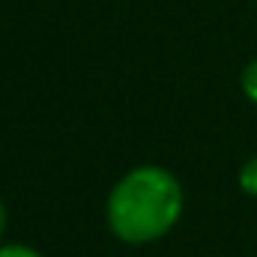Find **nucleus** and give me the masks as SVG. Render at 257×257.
Masks as SVG:
<instances>
[{
	"label": "nucleus",
	"instance_id": "4",
	"mask_svg": "<svg viewBox=\"0 0 257 257\" xmlns=\"http://www.w3.org/2000/svg\"><path fill=\"white\" fill-rule=\"evenodd\" d=\"M0 257H42V254L36 248H30V245L9 242V245H0Z\"/></svg>",
	"mask_w": 257,
	"mask_h": 257
},
{
	"label": "nucleus",
	"instance_id": "2",
	"mask_svg": "<svg viewBox=\"0 0 257 257\" xmlns=\"http://www.w3.org/2000/svg\"><path fill=\"white\" fill-rule=\"evenodd\" d=\"M236 183H239V189L245 194L257 197V156H251V159L242 162V168H239V174H236Z\"/></svg>",
	"mask_w": 257,
	"mask_h": 257
},
{
	"label": "nucleus",
	"instance_id": "5",
	"mask_svg": "<svg viewBox=\"0 0 257 257\" xmlns=\"http://www.w3.org/2000/svg\"><path fill=\"white\" fill-rule=\"evenodd\" d=\"M6 227H9V212H6V203L0 200V245H3V236H6Z\"/></svg>",
	"mask_w": 257,
	"mask_h": 257
},
{
	"label": "nucleus",
	"instance_id": "1",
	"mask_svg": "<svg viewBox=\"0 0 257 257\" xmlns=\"http://www.w3.org/2000/svg\"><path fill=\"white\" fill-rule=\"evenodd\" d=\"M183 206L186 197L177 174L162 165H138L114 183L105 200V218L120 242L150 245L177 227Z\"/></svg>",
	"mask_w": 257,
	"mask_h": 257
},
{
	"label": "nucleus",
	"instance_id": "3",
	"mask_svg": "<svg viewBox=\"0 0 257 257\" xmlns=\"http://www.w3.org/2000/svg\"><path fill=\"white\" fill-rule=\"evenodd\" d=\"M239 87H242L245 99L257 105V57L245 66V69H242V75H239Z\"/></svg>",
	"mask_w": 257,
	"mask_h": 257
}]
</instances>
